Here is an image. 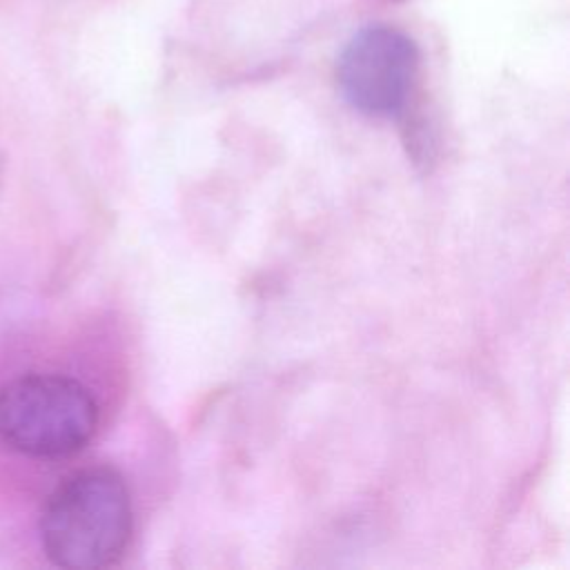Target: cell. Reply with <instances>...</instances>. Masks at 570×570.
Segmentation results:
<instances>
[{
    "mask_svg": "<svg viewBox=\"0 0 570 570\" xmlns=\"http://www.w3.org/2000/svg\"><path fill=\"white\" fill-rule=\"evenodd\" d=\"M416 76V42L390 24H370L356 31L336 62V82L343 98L367 116L401 114Z\"/></svg>",
    "mask_w": 570,
    "mask_h": 570,
    "instance_id": "obj_3",
    "label": "cell"
},
{
    "mask_svg": "<svg viewBox=\"0 0 570 570\" xmlns=\"http://www.w3.org/2000/svg\"><path fill=\"white\" fill-rule=\"evenodd\" d=\"M98 403L73 376L24 372L0 385V445L56 461L80 452L96 434Z\"/></svg>",
    "mask_w": 570,
    "mask_h": 570,
    "instance_id": "obj_2",
    "label": "cell"
},
{
    "mask_svg": "<svg viewBox=\"0 0 570 570\" xmlns=\"http://www.w3.org/2000/svg\"><path fill=\"white\" fill-rule=\"evenodd\" d=\"M131 499L122 476L105 465L85 468L47 497L38 530L47 559L67 570L111 566L131 537Z\"/></svg>",
    "mask_w": 570,
    "mask_h": 570,
    "instance_id": "obj_1",
    "label": "cell"
}]
</instances>
